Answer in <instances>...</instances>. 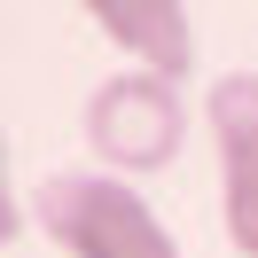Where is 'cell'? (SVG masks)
I'll return each instance as SVG.
<instances>
[{"instance_id": "2", "label": "cell", "mask_w": 258, "mask_h": 258, "mask_svg": "<svg viewBox=\"0 0 258 258\" xmlns=\"http://www.w3.org/2000/svg\"><path fill=\"white\" fill-rule=\"evenodd\" d=\"M188 141V94L172 79H149V71H117L86 94V149L110 164L117 180L164 172Z\"/></svg>"}, {"instance_id": "4", "label": "cell", "mask_w": 258, "mask_h": 258, "mask_svg": "<svg viewBox=\"0 0 258 258\" xmlns=\"http://www.w3.org/2000/svg\"><path fill=\"white\" fill-rule=\"evenodd\" d=\"M79 16L94 24L133 71L172 79V86L196 79V32H188V8H180V0H86Z\"/></svg>"}, {"instance_id": "5", "label": "cell", "mask_w": 258, "mask_h": 258, "mask_svg": "<svg viewBox=\"0 0 258 258\" xmlns=\"http://www.w3.org/2000/svg\"><path fill=\"white\" fill-rule=\"evenodd\" d=\"M16 227H24V204H16V180H8V141H0V250L16 242Z\"/></svg>"}, {"instance_id": "3", "label": "cell", "mask_w": 258, "mask_h": 258, "mask_svg": "<svg viewBox=\"0 0 258 258\" xmlns=\"http://www.w3.org/2000/svg\"><path fill=\"white\" fill-rule=\"evenodd\" d=\"M211 149H219V227L227 250L258 258V71H227L204 94Z\"/></svg>"}, {"instance_id": "1", "label": "cell", "mask_w": 258, "mask_h": 258, "mask_svg": "<svg viewBox=\"0 0 258 258\" xmlns=\"http://www.w3.org/2000/svg\"><path fill=\"white\" fill-rule=\"evenodd\" d=\"M39 219H47L55 250L63 258H180L172 227L149 211V196L117 172H94V180H47L39 196Z\"/></svg>"}]
</instances>
